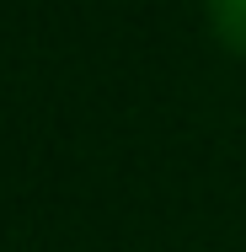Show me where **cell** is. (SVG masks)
I'll return each instance as SVG.
<instances>
[{
	"label": "cell",
	"instance_id": "6da1fadb",
	"mask_svg": "<svg viewBox=\"0 0 246 252\" xmlns=\"http://www.w3.org/2000/svg\"><path fill=\"white\" fill-rule=\"evenodd\" d=\"M209 22L225 49L246 54V0H209Z\"/></svg>",
	"mask_w": 246,
	"mask_h": 252
}]
</instances>
